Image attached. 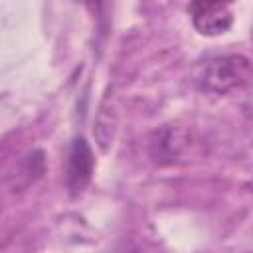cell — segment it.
<instances>
[{"label": "cell", "instance_id": "cell-3", "mask_svg": "<svg viewBox=\"0 0 253 253\" xmlns=\"http://www.w3.org/2000/svg\"><path fill=\"white\" fill-rule=\"evenodd\" d=\"M188 12L202 36H219L233 24V12L225 2H192Z\"/></svg>", "mask_w": 253, "mask_h": 253}, {"label": "cell", "instance_id": "cell-2", "mask_svg": "<svg viewBox=\"0 0 253 253\" xmlns=\"http://www.w3.org/2000/svg\"><path fill=\"white\" fill-rule=\"evenodd\" d=\"M93 170H95V156L89 142L83 136H75L69 146L67 164H65V184L73 196L81 194L89 186L93 178Z\"/></svg>", "mask_w": 253, "mask_h": 253}, {"label": "cell", "instance_id": "cell-4", "mask_svg": "<svg viewBox=\"0 0 253 253\" xmlns=\"http://www.w3.org/2000/svg\"><path fill=\"white\" fill-rule=\"evenodd\" d=\"M190 132L186 128H174L166 126L158 132H154L150 142L152 158L160 164H174L178 162L184 152L190 148Z\"/></svg>", "mask_w": 253, "mask_h": 253}, {"label": "cell", "instance_id": "cell-1", "mask_svg": "<svg viewBox=\"0 0 253 253\" xmlns=\"http://www.w3.org/2000/svg\"><path fill=\"white\" fill-rule=\"evenodd\" d=\"M251 79H253V61L247 55L231 53L210 59L202 69L200 85L210 93L225 95L233 89L245 87Z\"/></svg>", "mask_w": 253, "mask_h": 253}]
</instances>
